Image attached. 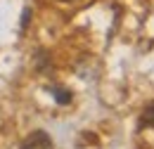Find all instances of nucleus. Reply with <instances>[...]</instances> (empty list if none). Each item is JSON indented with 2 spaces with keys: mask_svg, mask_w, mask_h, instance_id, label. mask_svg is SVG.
<instances>
[{
  "mask_svg": "<svg viewBox=\"0 0 154 149\" xmlns=\"http://www.w3.org/2000/svg\"><path fill=\"white\" fill-rule=\"evenodd\" d=\"M21 149H52V142H50V137H48L45 132L38 130L21 144Z\"/></svg>",
  "mask_w": 154,
  "mask_h": 149,
  "instance_id": "nucleus-1",
  "label": "nucleus"
},
{
  "mask_svg": "<svg viewBox=\"0 0 154 149\" xmlns=\"http://www.w3.org/2000/svg\"><path fill=\"white\" fill-rule=\"evenodd\" d=\"M142 123H145V126H154V104H149V107L142 111Z\"/></svg>",
  "mask_w": 154,
  "mask_h": 149,
  "instance_id": "nucleus-2",
  "label": "nucleus"
},
{
  "mask_svg": "<svg viewBox=\"0 0 154 149\" xmlns=\"http://www.w3.org/2000/svg\"><path fill=\"white\" fill-rule=\"evenodd\" d=\"M55 95H57V102H59V104H69V102H71V95L64 93V90H55Z\"/></svg>",
  "mask_w": 154,
  "mask_h": 149,
  "instance_id": "nucleus-3",
  "label": "nucleus"
},
{
  "mask_svg": "<svg viewBox=\"0 0 154 149\" xmlns=\"http://www.w3.org/2000/svg\"><path fill=\"white\" fill-rule=\"evenodd\" d=\"M59 2H74V0H59Z\"/></svg>",
  "mask_w": 154,
  "mask_h": 149,
  "instance_id": "nucleus-4",
  "label": "nucleus"
}]
</instances>
